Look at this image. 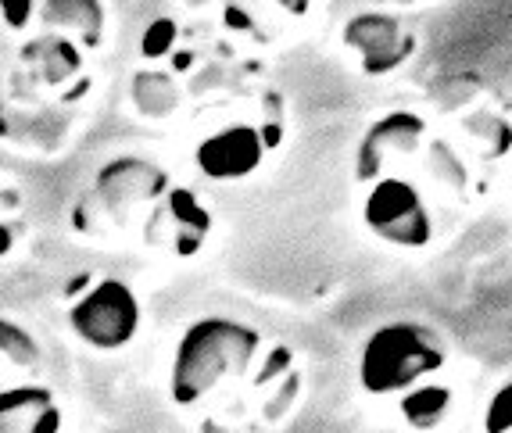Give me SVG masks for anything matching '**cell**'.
Returning a JSON list of instances; mask_svg holds the SVG:
<instances>
[{"label":"cell","mask_w":512,"mask_h":433,"mask_svg":"<svg viewBox=\"0 0 512 433\" xmlns=\"http://www.w3.org/2000/svg\"><path fill=\"white\" fill-rule=\"evenodd\" d=\"M255 344V333L237 323H226V319L197 323L180 344V358H176V369H172V398L180 405H194L230 369L240 373L248 355L255 351Z\"/></svg>","instance_id":"cell-1"},{"label":"cell","mask_w":512,"mask_h":433,"mask_svg":"<svg viewBox=\"0 0 512 433\" xmlns=\"http://www.w3.org/2000/svg\"><path fill=\"white\" fill-rule=\"evenodd\" d=\"M444 351L430 330L412 323H394L387 330L373 333L362 355V383L373 394H391L402 391L419 376L441 369Z\"/></svg>","instance_id":"cell-2"},{"label":"cell","mask_w":512,"mask_h":433,"mask_svg":"<svg viewBox=\"0 0 512 433\" xmlns=\"http://www.w3.org/2000/svg\"><path fill=\"white\" fill-rule=\"evenodd\" d=\"M140 323V305L129 294L126 283L104 280L97 290H90L76 308H72V326L76 333L101 351H115L133 340Z\"/></svg>","instance_id":"cell-3"},{"label":"cell","mask_w":512,"mask_h":433,"mask_svg":"<svg viewBox=\"0 0 512 433\" xmlns=\"http://www.w3.org/2000/svg\"><path fill=\"white\" fill-rule=\"evenodd\" d=\"M369 230L394 244H427L430 240V215L419 194L402 179H384L366 201Z\"/></svg>","instance_id":"cell-4"},{"label":"cell","mask_w":512,"mask_h":433,"mask_svg":"<svg viewBox=\"0 0 512 433\" xmlns=\"http://www.w3.org/2000/svg\"><path fill=\"white\" fill-rule=\"evenodd\" d=\"M262 151V136L248 126H237L205 140L201 151H197V165L212 179H240L262 162Z\"/></svg>","instance_id":"cell-5"},{"label":"cell","mask_w":512,"mask_h":433,"mask_svg":"<svg viewBox=\"0 0 512 433\" xmlns=\"http://www.w3.org/2000/svg\"><path fill=\"white\" fill-rule=\"evenodd\" d=\"M448 405H452V391H448V387H434V383H427V387L405 394L402 412L416 430H430V426L441 423V416L448 412Z\"/></svg>","instance_id":"cell-6"},{"label":"cell","mask_w":512,"mask_h":433,"mask_svg":"<svg viewBox=\"0 0 512 433\" xmlns=\"http://www.w3.org/2000/svg\"><path fill=\"white\" fill-rule=\"evenodd\" d=\"M0 348L8 351L15 362H33L36 358V344L29 340V333L18 330L15 323H4V319H0Z\"/></svg>","instance_id":"cell-7"},{"label":"cell","mask_w":512,"mask_h":433,"mask_svg":"<svg viewBox=\"0 0 512 433\" xmlns=\"http://www.w3.org/2000/svg\"><path fill=\"white\" fill-rule=\"evenodd\" d=\"M172 43H176V22H172V18H158V22L147 26V33H144L147 58H162V54H169Z\"/></svg>","instance_id":"cell-8"},{"label":"cell","mask_w":512,"mask_h":433,"mask_svg":"<svg viewBox=\"0 0 512 433\" xmlns=\"http://www.w3.org/2000/svg\"><path fill=\"white\" fill-rule=\"evenodd\" d=\"M505 430H512V383L502 387L491 398V408H487V433H505Z\"/></svg>","instance_id":"cell-9"},{"label":"cell","mask_w":512,"mask_h":433,"mask_svg":"<svg viewBox=\"0 0 512 433\" xmlns=\"http://www.w3.org/2000/svg\"><path fill=\"white\" fill-rule=\"evenodd\" d=\"M29 15H33V4H4V18H8V26H26Z\"/></svg>","instance_id":"cell-10"}]
</instances>
